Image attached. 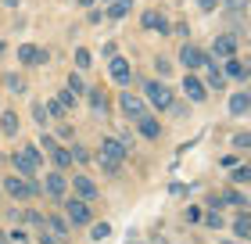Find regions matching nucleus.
I'll list each match as a JSON object with an SVG mask.
<instances>
[{"label":"nucleus","instance_id":"obj_29","mask_svg":"<svg viewBox=\"0 0 251 244\" xmlns=\"http://www.w3.org/2000/svg\"><path fill=\"white\" fill-rule=\"evenodd\" d=\"M68 90H72V94H86V83H83V76H79V72L68 76Z\"/></svg>","mask_w":251,"mask_h":244},{"label":"nucleus","instance_id":"obj_42","mask_svg":"<svg viewBox=\"0 0 251 244\" xmlns=\"http://www.w3.org/2000/svg\"><path fill=\"white\" fill-rule=\"evenodd\" d=\"M40 244H58V237L47 234V226H43V234H40Z\"/></svg>","mask_w":251,"mask_h":244},{"label":"nucleus","instance_id":"obj_4","mask_svg":"<svg viewBox=\"0 0 251 244\" xmlns=\"http://www.w3.org/2000/svg\"><path fill=\"white\" fill-rule=\"evenodd\" d=\"M144 101L154 104L158 111H169V104H173V90L165 86V79H151V83H144Z\"/></svg>","mask_w":251,"mask_h":244},{"label":"nucleus","instance_id":"obj_12","mask_svg":"<svg viewBox=\"0 0 251 244\" xmlns=\"http://www.w3.org/2000/svg\"><path fill=\"white\" fill-rule=\"evenodd\" d=\"M140 26L147 29V32H162V36H165V32H169V18L162 15V11H144V18H140Z\"/></svg>","mask_w":251,"mask_h":244},{"label":"nucleus","instance_id":"obj_40","mask_svg":"<svg viewBox=\"0 0 251 244\" xmlns=\"http://www.w3.org/2000/svg\"><path fill=\"white\" fill-rule=\"evenodd\" d=\"M183 219H187V223H198V219H201V208H198V205H190L187 212H183Z\"/></svg>","mask_w":251,"mask_h":244},{"label":"nucleus","instance_id":"obj_1","mask_svg":"<svg viewBox=\"0 0 251 244\" xmlns=\"http://www.w3.org/2000/svg\"><path fill=\"white\" fill-rule=\"evenodd\" d=\"M126 155H129V147H126L122 140H115V136H108V140L100 144V151H97V165H100V172H104V176H119Z\"/></svg>","mask_w":251,"mask_h":244},{"label":"nucleus","instance_id":"obj_24","mask_svg":"<svg viewBox=\"0 0 251 244\" xmlns=\"http://www.w3.org/2000/svg\"><path fill=\"white\" fill-rule=\"evenodd\" d=\"M133 4H136V0H111V7L104 11V15H108V18H122V15H126V11H129Z\"/></svg>","mask_w":251,"mask_h":244},{"label":"nucleus","instance_id":"obj_7","mask_svg":"<svg viewBox=\"0 0 251 244\" xmlns=\"http://www.w3.org/2000/svg\"><path fill=\"white\" fill-rule=\"evenodd\" d=\"M65 190H68V176H61L58 169L43 176V194H47V197H54V201H61V197H65Z\"/></svg>","mask_w":251,"mask_h":244},{"label":"nucleus","instance_id":"obj_41","mask_svg":"<svg viewBox=\"0 0 251 244\" xmlns=\"http://www.w3.org/2000/svg\"><path fill=\"white\" fill-rule=\"evenodd\" d=\"M194 4H198L201 11H215V7H219V0H194Z\"/></svg>","mask_w":251,"mask_h":244},{"label":"nucleus","instance_id":"obj_26","mask_svg":"<svg viewBox=\"0 0 251 244\" xmlns=\"http://www.w3.org/2000/svg\"><path fill=\"white\" fill-rule=\"evenodd\" d=\"M4 86L11 90V94H25V79L15 76V72H7V76H4Z\"/></svg>","mask_w":251,"mask_h":244},{"label":"nucleus","instance_id":"obj_43","mask_svg":"<svg viewBox=\"0 0 251 244\" xmlns=\"http://www.w3.org/2000/svg\"><path fill=\"white\" fill-rule=\"evenodd\" d=\"M75 4H79V7H94L97 0H75Z\"/></svg>","mask_w":251,"mask_h":244},{"label":"nucleus","instance_id":"obj_39","mask_svg":"<svg viewBox=\"0 0 251 244\" xmlns=\"http://www.w3.org/2000/svg\"><path fill=\"white\" fill-rule=\"evenodd\" d=\"M204 223H208L212 230H223V216L219 212H208V216H204Z\"/></svg>","mask_w":251,"mask_h":244},{"label":"nucleus","instance_id":"obj_11","mask_svg":"<svg viewBox=\"0 0 251 244\" xmlns=\"http://www.w3.org/2000/svg\"><path fill=\"white\" fill-rule=\"evenodd\" d=\"M108 72H111V79H115V83L119 86H129L133 83V65L129 61H126V57H111V65H108Z\"/></svg>","mask_w":251,"mask_h":244},{"label":"nucleus","instance_id":"obj_31","mask_svg":"<svg viewBox=\"0 0 251 244\" xmlns=\"http://www.w3.org/2000/svg\"><path fill=\"white\" fill-rule=\"evenodd\" d=\"M47 115H50V119H65V104H61L58 97L47 101Z\"/></svg>","mask_w":251,"mask_h":244},{"label":"nucleus","instance_id":"obj_14","mask_svg":"<svg viewBox=\"0 0 251 244\" xmlns=\"http://www.w3.org/2000/svg\"><path fill=\"white\" fill-rule=\"evenodd\" d=\"M86 94H90V111H94V119H108V108H111V104H108V94H104V90H86Z\"/></svg>","mask_w":251,"mask_h":244},{"label":"nucleus","instance_id":"obj_19","mask_svg":"<svg viewBox=\"0 0 251 244\" xmlns=\"http://www.w3.org/2000/svg\"><path fill=\"white\" fill-rule=\"evenodd\" d=\"M230 76H233V79H248V76H251V65H244L237 54L226 57V79H230Z\"/></svg>","mask_w":251,"mask_h":244},{"label":"nucleus","instance_id":"obj_3","mask_svg":"<svg viewBox=\"0 0 251 244\" xmlns=\"http://www.w3.org/2000/svg\"><path fill=\"white\" fill-rule=\"evenodd\" d=\"M4 194L15 197V201H29V197H40L43 187L36 180H25V176H4Z\"/></svg>","mask_w":251,"mask_h":244},{"label":"nucleus","instance_id":"obj_6","mask_svg":"<svg viewBox=\"0 0 251 244\" xmlns=\"http://www.w3.org/2000/svg\"><path fill=\"white\" fill-rule=\"evenodd\" d=\"M179 90H183V94H187V101H194V104H204V101H208V86H204V83H201V79L194 76V72H187V76H183Z\"/></svg>","mask_w":251,"mask_h":244},{"label":"nucleus","instance_id":"obj_20","mask_svg":"<svg viewBox=\"0 0 251 244\" xmlns=\"http://www.w3.org/2000/svg\"><path fill=\"white\" fill-rule=\"evenodd\" d=\"M233 234L241 237V241H251V216H248V212H237V219H233Z\"/></svg>","mask_w":251,"mask_h":244},{"label":"nucleus","instance_id":"obj_44","mask_svg":"<svg viewBox=\"0 0 251 244\" xmlns=\"http://www.w3.org/2000/svg\"><path fill=\"white\" fill-rule=\"evenodd\" d=\"M0 4H4V7H18L22 0H0Z\"/></svg>","mask_w":251,"mask_h":244},{"label":"nucleus","instance_id":"obj_48","mask_svg":"<svg viewBox=\"0 0 251 244\" xmlns=\"http://www.w3.org/2000/svg\"><path fill=\"white\" fill-rule=\"evenodd\" d=\"M104 4H108V0H104Z\"/></svg>","mask_w":251,"mask_h":244},{"label":"nucleus","instance_id":"obj_9","mask_svg":"<svg viewBox=\"0 0 251 244\" xmlns=\"http://www.w3.org/2000/svg\"><path fill=\"white\" fill-rule=\"evenodd\" d=\"M119 101H122V111L129 115L133 122H140L144 115H147V104H144V97H136V94H129V90H122V97H119Z\"/></svg>","mask_w":251,"mask_h":244},{"label":"nucleus","instance_id":"obj_10","mask_svg":"<svg viewBox=\"0 0 251 244\" xmlns=\"http://www.w3.org/2000/svg\"><path fill=\"white\" fill-rule=\"evenodd\" d=\"M179 65H187L190 72H194V68L208 65V54H204L201 47H194V43H183V47H179Z\"/></svg>","mask_w":251,"mask_h":244},{"label":"nucleus","instance_id":"obj_17","mask_svg":"<svg viewBox=\"0 0 251 244\" xmlns=\"http://www.w3.org/2000/svg\"><path fill=\"white\" fill-rule=\"evenodd\" d=\"M248 111H251V94L248 90H237V94L230 97V115L241 119V115H248Z\"/></svg>","mask_w":251,"mask_h":244},{"label":"nucleus","instance_id":"obj_35","mask_svg":"<svg viewBox=\"0 0 251 244\" xmlns=\"http://www.w3.org/2000/svg\"><path fill=\"white\" fill-rule=\"evenodd\" d=\"M68 151H72V162H79V165H83V162H90V151H86V147H79V144H72Z\"/></svg>","mask_w":251,"mask_h":244},{"label":"nucleus","instance_id":"obj_46","mask_svg":"<svg viewBox=\"0 0 251 244\" xmlns=\"http://www.w3.org/2000/svg\"><path fill=\"white\" fill-rule=\"evenodd\" d=\"M0 54H4V40H0Z\"/></svg>","mask_w":251,"mask_h":244},{"label":"nucleus","instance_id":"obj_25","mask_svg":"<svg viewBox=\"0 0 251 244\" xmlns=\"http://www.w3.org/2000/svg\"><path fill=\"white\" fill-rule=\"evenodd\" d=\"M219 201H230V205H241V208H244V205H248V197L237 190V187H226V190L219 194Z\"/></svg>","mask_w":251,"mask_h":244},{"label":"nucleus","instance_id":"obj_23","mask_svg":"<svg viewBox=\"0 0 251 244\" xmlns=\"http://www.w3.org/2000/svg\"><path fill=\"white\" fill-rule=\"evenodd\" d=\"M50 158H54V165H58V169H68V165H72V151L61 147V144L50 151Z\"/></svg>","mask_w":251,"mask_h":244},{"label":"nucleus","instance_id":"obj_21","mask_svg":"<svg viewBox=\"0 0 251 244\" xmlns=\"http://www.w3.org/2000/svg\"><path fill=\"white\" fill-rule=\"evenodd\" d=\"M208 90H226V72H219V61H212V72H208Z\"/></svg>","mask_w":251,"mask_h":244},{"label":"nucleus","instance_id":"obj_36","mask_svg":"<svg viewBox=\"0 0 251 244\" xmlns=\"http://www.w3.org/2000/svg\"><path fill=\"white\" fill-rule=\"evenodd\" d=\"M233 147L237 151H251V133H237L233 136Z\"/></svg>","mask_w":251,"mask_h":244},{"label":"nucleus","instance_id":"obj_22","mask_svg":"<svg viewBox=\"0 0 251 244\" xmlns=\"http://www.w3.org/2000/svg\"><path fill=\"white\" fill-rule=\"evenodd\" d=\"M0 133H4V136H15V133H18V115H15V111H4V115H0Z\"/></svg>","mask_w":251,"mask_h":244},{"label":"nucleus","instance_id":"obj_37","mask_svg":"<svg viewBox=\"0 0 251 244\" xmlns=\"http://www.w3.org/2000/svg\"><path fill=\"white\" fill-rule=\"evenodd\" d=\"M58 101L65 104V111H68V108H75V94H72V90H61V94H58Z\"/></svg>","mask_w":251,"mask_h":244},{"label":"nucleus","instance_id":"obj_8","mask_svg":"<svg viewBox=\"0 0 251 244\" xmlns=\"http://www.w3.org/2000/svg\"><path fill=\"white\" fill-rule=\"evenodd\" d=\"M18 61L22 65H47L50 61V51H43V47H32V43H22V47H18Z\"/></svg>","mask_w":251,"mask_h":244},{"label":"nucleus","instance_id":"obj_13","mask_svg":"<svg viewBox=\"0 0 251 244\" xmlns=\"http://www.w3.org/2000/svg\"><path fill=\"white\" fill-rule=\"evenodd\" d=\"M72 187H75V194L83 197V201H97V183L90 176H83V172H75V176H72Z\"/></svg>","mask_w":251,"mask_h":244},{"label":"nucleus","instance_id":"obj_33","mask_svg":"<svg viewBox=\"0 0 251 244\" xmlns=\"http://www.w3.org/2000/svg\"><path fill=\"white\" fill-rule=\"evenodd\" d=\"M29 241V234L22 226H15V230H7V244H25Z\"/></svg>","mask_w":251,"mask_h":244},{"label":"nucleus","instance_id":"obj_34","mask_svg":"<svg viewBox=\"0 0 251 244\" xmlns=\"http://www.w3.org/2000/svg\"><path fill=\"white\" fill-rule=\"evenodd\" d=\"M230 180H233V183H251V169H248V165H237Z\"/></svg>","mask_w":251,"mask_h":244},{"label":"nucleus","instance_id":"obj_47","mask_svg":"<svg viewBox=\"0 0 251 244\" xmlns=\"http://www.w3.org/2000/svg\"><path fill=\"white\" fill-rule=\"evenodd\" d=\"M226 244H233V241H226Z\"/></svg>","mask_w":251,"mask_h":244},{"label":"nucleus","instance_id":"obj_30","mask_svg":"<svg viewBox=\"0 0 251 244\" xmlns=\"http://www.w3.org/2000/svg\"><path fill=\"white\" fill-rule=\"evenodd\" d=\"M219 7L233 11V15H241V11H248V0H219Z\"/></svg>","mask_w":251,"mask_h":244},{"label":"nucleus","instance_id":"obj_2","mask_svg":"<svg viewBox=\"0 0 251 244\" xmlns=\"http://www.w3.org/2000/svg\"><path fill=\"white\" fill-rule=\"evenodd\" d=\"M11 162H15V172H18V176L36 180V172H40V165H43L40 144H25V147H18L15 155H11Z\"/></svg>","mask_w":251,"mask_h":244},{"label":"nucleus","instance_id":"obj_27","mask_svg":"<svg viewBox=\"0 0 251 244\" xmlns=\"http://www.w3.org/2000/svg\"><path fill=\"white\" fill-rule=\"evenodd\" d=\"M108 237H111L108 223H94V226H90V241H108Z\"/></svg>","mask_w":251,"mask_h":244},{"label":"nucleus","instance_id":"obj_28","mask_svg":"<svg viewBox=\"0 0 251 244\" xmlns=\"http://www.w3.org/2000/svg\"><path fill=\"white\" fill-rule=\"evenodd\" d=\"M32 119H36L40 126H47V122H50V115H47V104H40V101L32 104Z\"/></svg>","mask_w":251,"mask_h":244},{"label":"nucleus","instance_id":"obj_45","mask_svg":"<svg viewBox=\"0 0 251 244\" xmlns=\"http://www.w3.org/2000/svg\"><path fill=\"white\" fill-rule=\"evenodd\" d=\"M0 244H7V234H4V230H0Z\"/></svg>","mask_w":251,"mask_h":244},{"label":"nucleus","instance_id":"obj_15","mask_svg":"<svg viewBox=\"0 0 251 244\" xmlns=\"http://www.w3.org/2000/svg\"><path fill=\"white\" fill-rule=\"evenodd\" d=\"M237 54V36H230V32H226V36H215V43H212V57H233Z\"/></svg>","mask_w":251,"mask_h":244},{"label":"nucleus","instance_id":"obj_18","mask_svg":"<svg viewBox=\"0 0 251 244\" xmlns=\"http://www.w3.org/2000/svg\"><path fill=\"white\" fill-rule=\"evenodd\" d=\"M136 126H140V133L147 136V140H158V136H162V119H154L151 111H147V115H144V119L136 122Z\"/></svg>","mask_w":251,"mask_h":244},{"label":"nucleus","instance_id":"obj_16","mask_svg":"<svg viewBox=\"0 0 251 244\" xmlns=\"http://www.w3.org/2000/svg\"><path fill=\"white\" fill-rule=\"evenodd\" d=\"M47 230L58 241H68V234H72V223H68L65 216H54V212H47Z\"/></svg>","mask_w":251,"mask_h":244},{"label":"nucleus","instance_id":"obj_32","mask_svg":"<svg viewBox=\"0 0 251 244\" xmlns=\"http://www.w3.org/2000/svg\"><path fill=\"white\" fill-rule=\"evenodd\" d=\"M90 65H94L90 51H86V47H79V51H75V68H90Z\"/></svg>","mask_w":251,"mask_h":244},{"label":"nucleus","instance_id":"obj_38","mask_svg":"<svg viewBox=\"0 0 251 244\" xmlns=\"http://www.w3.org/2000/svg\"><path fill=\"white\" fill-rule=\"evenodd\" d=\"M154 68H158V76H169V72H173V61H165V57H158V61H154Z\"/></svg>","mask_w":251,"mask_h":244},{"label":"nucleus","instance_id":"obj_5","mask_svg":"<svg viewBox=\"0 0 251 244\" xmlns=\"http://www.w3.org/2000/svg\"><path fill=\"white\" fill-rule=\"evenodd\" d=\"M65 219L72 226H90V219H94L90 201H83V197H68V201H65Z\"/></svg>","mask_w":251,"mask_h":244}]
</instances>
